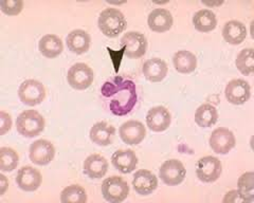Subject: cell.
<instances>
[{
	"mask_svg": "<svg viewBox=\"0 0 254 203\" xmlns=\"http://www.w3.org/2000/svg\"><path fill=\"white\" fill-rule=\"evenodd\" d=\"M101 93L107 100L111 113L118 116L130 113L138 101L136 84L121 76L105 82L101 88Z\"/></svg>",
	"mask_w": 254,
	"mask_h": 203,
	"instance_id": "1",
	"label": "cell"
},
{
	"mask_svg": "<svg viewBox=\"0 0 254 203\" xmlns=\"http://www.w3.org/2000/svg\"><path fill=\"white\" fill-rule=\"evenodd\" d=\"M98 23L101 32L109 38L119 36L126 28V19L123 13L114 7L101 12Z\"/></svg>",
	"mask_w": 254,
	"mask_h": 203,
	"instance_id": "2",
	"label": "cell"
},
{
	"mask_svg": "<svg viewBox=\"0 0 254 203\" xmlns=\"http://www.w3.org/2000/svg\"><path fill=\"white\" fill-rule=\"evenodd\" d=\"M16 129L22 137H37L45 129L44 116L36 110L23 111L16 120Z\"/></svg>",
	"mask_w": 254,
	"mask_h": 203,
	"instance_id": "3",
	"label": "cell"
},
{
	"mask_svg": "<svg viewBox=\"0 0 254 203\" xmlns=\"http://www.w3.org/2000/svg\"><path fill=\"white\" fill-rule=\"evenodd\" d=\"M102 195L108 202L120 203L128 197L129 186L121 177H109L102 184Z\"/></svg>",
	"mask_w": 254,
	"mask_h": 203,
	"instance_id": "4",
	"label": "cell"
},
{
	"mask_svg": "<svg viewBox=\"0 0 254 203\" xmlns=\"http://www.w3.org/2000/svg\"><path fill=\"white\" fill-rule=\"evenodd\" d=\"M94 80V73L92 69L84 64L77 62L69 69L67 74V81L69 85L75 90L88 89Z\"/></svg>",
	"mask_w": 254,
	"mask_h": 203,
	"instance_id": "5",
	"label": "cell"
},
{
	"mask_svg": "<svg viewBox=\"0 0 254 203\" xmlns=\"http://www.w3.org/2000/svg\"><path fill=\"white\" fill-rule=\"evenodd\" d=\"M18 97L23 104L33 107L45 100L46 89L41 82L27 80L19 86Z\"/></svg>",
	"mask_w": 254,
	"mask_h": 203,
	"instance_id": "6",
	"label": "cell"
},
{
	"mask_svg": "<svg viewBox=\"0 0 254 203\" xmlns=\"http://www.w3.org/2000/svg\"><path fill=\"white\" fill-rule=\"evenodd\" d=\"M222 166L219 159L208 155L198 160L196 174L200 181L205 183H212L218 180L221 175Z\"/></svg>",
	"mask_w": 254,
	"mask_h": 203,
	"instance_id": "7",
	"label": "cell"
},
{
	"mask_svg": "<svg viewBox=\"0 0 254 203\" xmlns=\"http://www.w3.org/2000/svg\"><path fill=\"white\" fill-rule=\"evenodd\" d=\"M122 47H125V55L129 58H140L146 53L147 40L140 32L130 31L121 40Z\"/></svg>",
	"mask_w": 254,
	"mask_h": 203,
	"instance_id": "8",
	"label": "cell"
},
{
	"mask_svg": "<svg viewBox=\"0 0 254 203\" xmlns=\"http://www.w3.org/2000/svg\"><path fill=\"white\" fill-rule=\"evenodd\" d=\"M159 176L166 185L175 186L184 182L186 178V168L179 160L171 159L162 164L159 169Z\"/></svg>",
	"mask_w": 254,
	"mask_h": 203,
	"instance_id": "9",
	"label": "cell"
},
{
	"mask_svg": "<svg viewBox=\"0 0 254 203\" xmlns=\"http://www.w3.org/2000/svg\"><path fill=\"white\" fill-rule=\"evenodd\" d=\"M209 143L214 152L227 154L235 147L236 140L231 130L220 127L212 132Z\"/></svg>",
	"mask_w": 254,
	"mask_h": 203,
	"instance_id": "10",
	"label": "cell"
},
{
	"mask_svg": "<svg viewBox=\"0 0 254 203\" xmlns=\"http://www.w3.org/2000/svg\"><path fill=\"white\" fill-rule=\"evenodd\" d=\"M55 155V148L53 144L47 140H37L32 143L29 151L30 160L36 165H47Z\"/></svg>",
	"mask_w": 254,
	"mask_h": 203,
	"instance_id": "11",
	"label": "cell"
},
{
	"mask_svg": "<svg viewBox=\"0 0 254 203\" xmlns=\"http://www.w3.org/2000/svg\"><path fill=\"white\" fill-rule=\"evenodd\" d=\"M226 99L233 105H243L250 99V85L244 80H233L226 87Z\"/></svg>",
	"mask_w": 254,
	"mask_h": 203,
	"instance_id": "12",
	"label": "cell"
},
{
	"mask_svg": "<svg viewBox=\"0 0 254 203\" xmlns=\"http://www.w3.org/2000/svg\"><path fill=\"white\" fill-rule=\"evenodd\" d=\"M120 137L122 141L128 145H138L146 136V129L139 121H127L121 125Z\"/></svg>",
	"mask_w": 254,
	"mask_h": 203,
	"instance_id": "13",
	"label": "cell"
},
{
	"mask_svg": "<svg viewBox=\"0 0 254 203\" xmlns=\"http://www.w3.org/2000/svg\"><path fill=\"white\" fill-rule=\"evenodd\" d=\"M172 116L170 111L163 106H157L150 109L146 115L147 127L155 132L165 131L170 127Z\"/></svg>",
	"mask_w": 254,
	"mask_h": 203,
	"instance_id": "14",
	"label": "cell"
},
{
	"mask_svg": "<svg viewBox=\"0 0 254 203\" xmlns=\"http://www.w3.org/2000/svg\"><path fill=\"white\" fill-rule=\"evenodd\" d=\"M16 183L22 191L34 192L42 184V175L34 167L23 166L18 170L16 176Z\"/></svg>",
	"mask_w": 254,
	"mask_h": 203,
	"instance_id": "15",
	"label": "cell"
},
{
	"mask_svg": "<svg viewBox=\"0 0 254 203\" xmlns=\"http://www.w3.org/2000/svg\"><path fill=\"white\" fill-rule=\"evenodd\" d=\"M133 190L139 195L146 196L152 194L158 186V179L152 171L146 169H140L132 178Z\"/></svg>",
	"mask_w": 254,
	"mask_h": 203,
	"instance_id": "16",
	"label": "cell"
},
{
	"mask_svg": "<svg viewBox=\"0 0 254 203\" xmlns=\"http://www.w3.org/2000/svg\"><path fill=\"white\" fill-rule=\"evenodd\" d=\"M173 15L165 9H155L149 13L147 23L153 32L163 33L173 27Z\"/></svg>",
	"mask_w": 254,
	"mask_h": 203,
	"instance_id": "17",
	"label": "cell"
},
{
	"mask_svg": "<svg viewBox=\"0 0 254 203\" xmlns=\"http://www.w3.org/2000/svg\"><path fill=\"white\" fill-rule=\"evenodd\" d=\"M143 75L152 83H159L165 79L168 74V65L161 58H150L144 62L142 68Z\"/></svg>",
	"mask_w": 254,
	"mask_h": 203,
	"instance_id": "18",
	"label": "cell"
},
{
	"mask_svg": "<svg viewBox=\"0 0 254 203\" xmlns=\"http://www.w3.org/2000/svg\"><path fill=\"white\" fill-rule=\"evenodd\" d=\"M116 129L106 122H99L90 129V140L99 146H108L114 142Z\"/></svg>",
	"mask_w": 254,
	"mask_h": 203,
	"instance_id": "19",
	"label": "cell"
},
{
	"mask_svg": "<svg viewBox=\"0 0 254 203\" xmlns=\"http://www.w3.org/2000/svg\"><path fill=\"white\" fill-rule=\"evenodd\" d=\"M114 166L123 174H129L136 169L138 165V158L131 150L117 151L111 158Z\"/></svg>",
	"mask_w": 254,
	"mask_h": 203,
	"instance_id": "20",
	"label": "cell"
},
{
	"mask_svg": "<svg viewBox=\"0 0 254 203\" xmlns=\"http://www.w3.org/2000/svg\"><path fill=\"white\" fill-rule=\"evenodd\" d=\"M108 170V162L101 154H90L84 162V173L90 179H101Z\"/></svg>",
	"mask_w": 254,
	"mask_h": 203,
	"instance_id": "21",
	"label": "cell"
},
{
	"mask_svg": "<svg viewBox=\"0 0 254 203\" xmlns=\"http://www.w3.org/2000/svg\"><path fill=\"white\" fill-rule=\"evenodd\" d=\"M68 49L74 54H84L90 48V36L84 30H73L67 36Z\"/></svg>",
	"mask_w": 254,
	"mask_h": 203,
	"instance_id": "22",
	"label": "cell"
},
{
	"mask_svg": "<svg viewBox=\"0 0 254 203\" xmlns=\"http://www.w3.org/2000/svg\"><path fill=\"white\" fill-rule=\"evenodd\" d=\"M222 36L230 45H241L247 37V29L241 21H228L222 29Z\"/></svg>",
	"mask_w": 254,
	"mask_h": 203,
	"instance_id": "23",
	"label": "cell"
},
{
	"mask_svg": "<svg viewBox=\"0 0 254 203\" xmlns=\"http://www.w3.org/2000/svg\"><path fill=\"white\" fill-rule=\"evenodd\" d=\"M38 48L43 55L47 58H54L61 55L64 46L61 38L57 35L48 34L42 37V40L39 41Z\"/></svg>",
	"mask_w": 254,
	"mask_h": 203,
	"instance_id": "24",
	"label": "cell"
},
{
	"mask_svg": "<svg viewBox=\"0 0 254 203\" xmlns=\"http://www.w3.org/2000/svg\"><path fill=\"white\" fill-rule=\"evenodd\" d=\"M174 67L179 73H192L197 68V58L192 52L181 50L175 53L173 57Z\"/></svg>",
	"mask_w": 254,
	"mask_h": 203,
	"instance_id": "25",
	"label": "cell"
},
{
	"mask_svg": "<svg viewBox=\"0 0 254 203\" xmlns=\"http://www.w3.org/2000/svg\"><path fill=\"white\" fill-rule=\"evenodd\" d=\"M218 120L217 109L211 104H202L195 112V122L202 128H209L215 125Z\"/></svg>",
	"mask_w": 254,
	"mask_h": 203,
	"instance_id": "26",
	"label": "cell"
},
{
	"mask_svg": "<svg viewBox=\"0 0 254 203\" xmlns=\"http://www.w3.org/2000/svg\"><path fill=\"white\" fill-rule=\"evenodd\" d=\"M193 25L199 32L208 33L217 26L216 15L211 10H200L193 16Z\"/></svg>",
	"mask_w": 254,
	"mask_h": 203,
	"instance_id": "27",
	"label": "cell"
},
{
	"mask_svg": "<svg viewBox=\"0 0 254 203\" xmlns=\"http://www.w3.org/2000/svg\"><path fill=\"white\" fill-rule=\"evenodd\" d=\"M61 201L64 203H85L87 201V193L77 184L69 185L63 190Z\"/></svg>",
	"mask_w": 254,
	"mask_h": 203,
	"instance_id": "28",
	"label": "cell"
},
{
	"mask_svg": "<svg viewBox=\"0 0 254 203\" xmlns=\"http://www.w3.org/2000/svg\"><path fill=\"white\" fill-rule=\"evenodd\" d=\"M19 163V157L17 152L10 147L0 148V169L3 173L13 171L17 167Z\"/></svg>",
	"mask_w": 254,
	"mask_h": 203,
	"instance_id": "29",
	"label": "cell"
},
{
	"mask_svg": "<svg viewBox=\"0 0 254 203\" xmlns=\"http://www.w3.org/2000/svg\"><path fill=\"white\" fill-rule=\"evenodd\" d=\"M235 65L240 72L244 75H250L254 71V58L253 49L248 48L242 50L236 57Z\"/></svg>",
	"mask_w": 254,
	"mask_h": 203,
	"instance_id": "30",
	"label": "cell"
},
{
	"mask_svg": "<svg viewBox=\"0 0 254 203\" xmlns=\"http://www.w3.org/2000/svg\"><path fill=\"white\" fill-rule=\"evenodd\" d=\"M254 182H253V173L248 171L241 176L238 180V191L245 198L246 202H253L254 200Z\"/></svg>",
	"mask_w": 254,
	"mask_h": 203,
	"instance_id": "31",
	"label": "cell"
},
{
	"mask_svg": "<svg viewBox=\"0 0 254 203\" xmlns=\"http://www.w3.org/2000/svg\"><path fill=\"white\" fill-rule=\"evenodd\" d=\"M0 7H1V11L5 14L9 15V16H15V15H18L23 7V1L21 0H15V1H1L0 2Z\"/></svg>",
	"mask_w": 254,
	"mask_h": 203,
	"instance_id": "32",
	"label": "cell"
},
{
	"mask_svg": "<svg viewBox=\"0 0 254 203\" xmlns=\"http://www.w3.org/2000/svg\"><path fill=\"white\" fill-rule=\"evenodd\" d=\"M0 119H1V126H0V135L3 136L12 127V119L9 113L4 111L0 112Z\"/></svg>",
	"mask_w": 254,
	"mask_h": 203,
	"instance_id": "33",
	"label": "cell"
},
{
	"mask_svg": "<svg viewBox=\"0 0 254 203\" xmlns=\"http://www.w3.org/2000/svg\"><path fill=\"white\" fill-rule=\"evenodd\" d=\"M107 50H108L109 55L111 56V58H113L114 65H115V71H116V73H118L119 72V69H120V64H121L122 56H123V54H125V47H123V48L119 52L114 51L113 49L108 48V47H107Z\"/></svg>",
	"mask_w": 254,
	"mask_h": 203,
	"instance_id": "34",
	"label": "cell"
},
{
	"mask_svg": "<svg viewBox=\"0 0 254 203\" xmlns=\"http://www.w3.org/2000/svg\"><path fill=\"white\" fill-rule=\"evenodd\" d=\"M224 202H232V203H236V202H246L245 198L242 196V194L240 193V191H230L229 193L226 194V196L222 200Z\"/></svg>",
	"mask_w": 254,
	"mask_h": 203,
	"instance_id": "35",
	"label": "cell"
},
{
	"mask_svg": "<svg viewBox=\"0 0 254 203\" xmlns=\"http://www.w3.org/2000/svg\"><path fill=\"white\" fill-rule=\"evenodd\" d=\"M7 186H9V181H7V179L4 175H0V196H2V195L5 193Z\"/></svg>",
	"mask_w": 254,
	"mask_h": 203,
	"instance_id": "36",
	"label": "cell"
}]
</instances>
